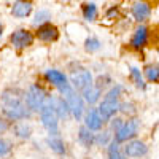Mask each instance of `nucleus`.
Returning a JSON list of instances; mask_svg holds the SVG:
<instances>
[{"instance_id":"1","label":"nucleus","mask_w":159,"mask_h":159,"mask_svg":"<svg viewBox=\"0 0 159 159\" xmlns=\"http://www.w3.org/2000/svg\"><path fill=\"white\" fill-rule=\"evenodd\" d=\"M2 107H3V113L10 119H24L30 115L27 103L21 99V96L15 94V92H10V91L3 92Z\"/></svg>"},{"instance_id":"2","label":"nucleus","mask_w":159,"mask_h":159,"mask_svg":"<svg viewBox=\"0 0 159 159\" xmlns=\"http://www.w3.org/2000/svg\"><path fill=\"white\" fill-rule=\"evenodd\" d=\"M123 91V86L121 84H116L113 86L107 94H105L103 100L100 102V107H99V113L102 116V119H110L115 116V113L119 110V102H118V97Z\"/></svg>"},{"instance_id":"3","label":"nucleus","mask_w":159,"mask_h":159,"mask_svg":"<svg viewBox=\"0 0 159 159\" xmlns=\"http://www.w3.org/2000/svg\"><path fill=\"white\" fill-rule=\"evenodd\" d=\"M40 116H42L43 126L48 129V132L51 135L57 134V113L54 110V105H52V97L48 96V99L45 100L42 110H40Z\"/></svg>"},{"instance_id":"4","label":"nucleus","mask_w":159,"mask_h":159,"mask_svg":"<svg viewBox=\"0 0 159 159\" xmlns=\"http://www.w3.org/2000/svg\"><path fill=\"white\" fill-rule=\"evenodd\" d=\"M46 99H48L46 92L40 86H37V84L30 86L29 91H27V94H25V103H27L29 110H32V111H40L42 110Z\"/></svg>"},{"instance_id":"5","label":"nucleus","mask_w":159,"mask_h":159,"mask_svg":"<svg viewBox=\"0 0 159 159\" xmlns=\"http://www.w3.org/2000/svg\"><path fill=\"white\" fill-rule=\"evenodd\" d=\"M45 78L59 89V92L62 94V97H64L65 94H69L70 91H73V88H72L70 83L67 81V76H65L62 72H59V70H52V69H51V70H46Z\"/></svg>"},{"instance_id":"6","label":"nucleus","mask_w":159,"mask_h":159,"mask_svg":"<svg viewBox=\"0 0 159 159\" xmlns=\"http://www.w3.org/2000/svg\"><path fill=\"white\" fill-rule=\"evenodd\" d=\"M137 130H139V119L135 118L127 119V121H124L123 127L115 134V142L121 143V142H127L130 139H134L137 135Z\"/></svg>"},{"instance_id":"7","label":"nucleus","mask_w":159,"mask_h":159,"mask_svg":"<svg viewBox=\"0 0 159 159\" xmlns=\"http://www.w3.org/2000/svg\"><path fill=\"white\" fill-rule=\"evenodd\" d=\"M70 81H72V84H73L75 89L84 92L88 88L92 86V75H91L89 70L80 69V70H76V72H73L70 75Z\"/></svg>"},{"instance_id":"8","label":"nucleus","mask_w":159,"mask_h":159,"mask_svg":"<svg viewBox=\"0 0 159 159\" xmlns=\"http://www.w3.org/2000/svg\"><path fill=\"white\" fill-rule=\"evenodd\" d=\"M65 102H67V105H69V110L72 111V115L78 119H81V116H83V111H84V105H83V99L80 97L75 91H70L69 94H65L64 97H62Z\"/></svg>"},{"instance_id":"9","label":"nucleus","mask_w":159,"mask_h":159,"mask_svg":"<svg viewBox=\"0 0 159 159\" xmlns=\"http://www.w3.org/2000/svg\"><path fill=\"white\" fill-rule=\"evenodd\" d=\"M11 43L15 48H27L34 43V35L29 32V30H25V29H19L16 32H13L11 34Z\"/></svg>"},{"instance_id":"10","label":"nucleus","mask_w":159,"mask_h":159,"mask_svg":"<svg viewBox=\"0 0 159 159\" xmlns=\"http://www.w3.org/2000/svg\"><path fill=\"white\" fill-rule=\"evenodd\" d=\"M124 153L129 157H142L148 153V147L142 140H130L124 147Z\"/></svg>"},{"instance_id":"11","label":"nucleus","mask_w":159,"mask_h":159,"mask_svg":"<svg viewBox=\"0 0 159 159\" xmlns=\"http://www.w3.org/2000/svg\"><path fill=\"white\" fill-rule=\"evenodd\" d=\"M37 37L42 40V42H56L59 38V30H57L56 25H52V24H43L38 27Z\"/></svg>"},{"instance_id":"12","label":"nucleus","mask_w":159,"mask_h":159,"mask_svg":"<svg viewBox=\"0 0 159 159\" xmlns=\"http://www.w3.org/2000/svg\"><path fill=\"white\" fill-rule=\"evenodd\" d=\"M84 123H86V127H88L89 130H100V129H102V124H103V119H102L99 110L91 108V110L86 113Z\"/></svg>"},{"instance_id":"13","label":"nucleus","mask_w":159,"mask_h":159,"mask_svg":"<svg viewBox=\"0 0 159 159\" xmlns=\"http://www.w3.org/2000/svg\"><path fill=\"white\" fill-rule=\"evenodd\" d=\"M132 15H134V18L139 22L147 21L151 15V7L148 3H145V2H137V3H134V7H132Z\"/></svg>"},{"instance_id":"14","label":"nucleus","mask_w":159,"mask_h":159,"mask_svg":"<svg viewBox=\"0 0 159 159\" xmlns=\"http://www.w3.org/2000/svg\"><path fill=\"white\" fill-rule=\"evenodd\" d=\"M147 40H148V29L145 27V25H140V27L135 30L132 40H130V46L135 48V49H140V48L145 46Z\"/></svg>"},{"instance_id":"15","label":"nucleus","mask_w":159,"mask_h":159,"mask_svg":"<svg viewBox=\"0 0 159 159\" xmlns=\"http://www.w3.org/2000/svg\"><path fill=\"white\" fill-rule=\"evenodd\" d=\"M32 11V3L30 2H15L13 3V15L18 18H25L29 16Z\"/></svg>"},{"instance_id":"16","label":"nucleus","mask_w":159,"mask_h":159,"mask_svg":"<svg viewBox=\"0 0 159 159\" xmlns=\"http://www.w3.org/2000/svg\"><path fill=\"white\" fill-rule=\"evenodd\" d=\"M99 97H100V88L99 86H91V88H88L84 92H83V99L88 102V103H96L97 100H99Z\"/></svg>"},{"instance_id":"17","label":"nucleus","mask_w":159,"mask_h":159,"mask_svg":"<svg viewBox=\"0 0 159 159\" xmlns=\"http://www.w3.org/2000/svg\"><path fill=\"white\" fill-rule=\"evenodd\" d=\"M78 139H80V142H81L84 147H91L92 143H96V135L92 134L88 127H81V129H80Z\"/></svg>"},{"instance_id":"18","label":"nucleus","mask_w":159,"mask_h":159,"mask_svg":"<svg viewBox=\"0 0 159 159\" xmlns=\"http://www.w3.org/2000/svg\"><path fill=\"white\" fill-rule=\"evenodd\" d=\"M145 76L150 83H157L159 81V64H150L145 67Z\"/></svg>"},{"instance_id":"19","label":"nucleus","mask_w":159,"mask_h":159,"mask_svg":"<svg viewBox=\"0 0 159 159\" xmlns=\"http://www.w3.org/2000/svg\"><path fill=\"white\" fill-rule=\"evenodd\" d=\"M48 145L51 147L52 151H56L57 154H64L65 153V148H64V142L57 137H49L48 139Z\"/></svg>"},{"instance_id":"20","label":"nucleus","mask_w":159,"mask_h":159,"mask_svg":"<svg viewBox=\"0 0 159 159\" xmlns=\"http://www.w3.org/2000/svg\"><path fill=\"white\" fill-rule=\"evenodd\" d=\"M15 134L19 139H29L30 137V127H29V124H25V123L16 124L15 126Z\"/></svg>"},{"instance_id":"21","label":"nucleus","mask_w":159,"mask_h":159,"mask_svg":"<svg viewBox=\"0 0 159 159\" xmlns=\"http://www.w3.org/2000/svg\"><path fill=\"white\" fill-rule=\"evenodd\" d=\"M83 16H84V19H88V21H92L96 16H97V7H96V3H86L84 7H83Z\"/></svg>"},{"instance_id":"22","label":"nucleus","mask_w":159,"mask_h":159,"mask_svg":"<svg viewBox=\"0 0 159 159\" xmlns=\"http://www.w3.org/2000/svg\"><path fill=\"white\" fill-rule=\"evenodd\" d=\"M130 76H132V80H134V83H135L137 88L145 89V81H143L142 73H140V70H139L137 67H132V69H130Z\"/></svg>"},{"instance_id":"23","label":"nucleus","mask_w":159,"mask_h":159,"mask_svg":"<svg viewBox=\"0 0 159 159\" xmlns=\"http://www.w3.org/2000/svg\"><path fill=\"white\" fill-rule=\"evenodd\" d=\"M49 18H51V15H49L48 10H40L37 15H35V18H34V24H35V25H38V24L43 25V22H46ZM46 24H48V22H46Z\"/></svg>"},{"instance_id":"24","label":"nucleus","mask_w":159,"mask_h":159,"mask_svg":"<svg viewBox=\"0 0 159 159\" xmlns=\"http://www.w3.org/2000/svg\"><path fill=\"white\" fill-rule=\"evenodd\" d=\"M108 159H123L121 153H119V147L116 142H111L108 147Z\"/></svg>"},{"instance_id":"25","label":"nucleus","mask_w":159,"mask_h":159,"mask_svg":"<svg viewBox=\"0 0 159 159\" xmlns=\"http://www.w3.org/2000/svg\"><path fill=\"white\" fill-rule=\"evenodd\" d=\"M100 48V42L97 38H88L86 40V49L88 51H97Z\"/></svg>"},{"instance_id":"26","label":"nucleus","mask_w":159,"mask_h":159,"mask_svg":"<svg viewBox=\"0 0 159 159\" xmlns=\"http://www.w3.org/2000/svg\"><path fill=\"white\" fill-rule=\"evenodd\" d=\"M10 150H11V143L7 142V140H3V139H0V156L8 154Z\"/></svg>"},{"instance_id":"27","label":"nucleus","mask_w":159,"mask_h":159,"mask_svg":"<svg viewBox=\"0 0 159 159\" xmlns=\"http://www.w3.org/2000/svg\"><path fill=\"white\" fill-rule=\"evenodd\" d=\"M108 139H110V134H108V132H102L99 137H96V143H99V145H107Z\"/></svg>"},{"instance_id":"28","label":"nucleus","mask_w":159,"mask_h":159,"mask_svg":"<svg viewBox=\"0 0 159 159\" xmlns=\"http://www.w3.org/2000/svg\"><path fill=\"white\" fill-rule=\"evenodd\" d=\"M123 121H121V119H119V118H116V119H113V123H111V129H115V132H118L119 129H121L123 127Z\"/></svg>"},{"instance_id":"29","label":"nucleus","mask_w":159,"mask_h":159,"mask_svg":"<svg viewBox=\"0 0 159 159\" xmlns=\"http://www.w3.org/2000/svg\"><path fill=\"white\" fill-rule=\"evenodd\" d=\"M8 129V123L5 119H0V134H3V132Z\"/></svg>"},{"instance_id":"30","label":"nucleus","mask_w":159,"mask_h":159,"mask_svg":"<svg viewBox=\"0 0 159 159\" xmlns=\"http://www.w3.org/2000/svg\"><path fill=\"white\" fill-rule=\"evenodd\" d=\"M0 35H2V24H0Z\"/></svg>"},{"instance_id":"31","label":"nucleus","mask_w":159,"mask_h":159,"mask_svg":"<svg viewBox=\"0 0 159 159\" xmlns=\"http://www.w3.org/2000/svg\"><path fill=\"white\" fill-rule=\"evenodd\" d=\"M157 52H159V49H157Z\"/></svg>"}]
</instances>
